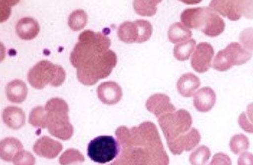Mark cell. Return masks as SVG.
Segmentation results:
<instances>
[{
    "instance_id": "38",
    "label": "cell",
    "mask_w": 253,
    "mask_h": 165,
    "mask_svg": "<svg viewBox=\"0 0 253 165\" xmlns=\"http://www.w3.org/2000/svg\"><path fill=\"white\" fill-rule=\"evenodd\" d=\"M12 162L14 165H34L36 158L30 152L23 150L16 154Z\"/></svg>"
},
{
    "instance_id": "17",
    "label": "cell",
    "mask_w": 253,
    "mask_h": 165,
    "mask_svg": "<svg viewBox=\"0 0 253 165\" xmlns=\"http://www.w3.org/2000/svg\"><path fill=\"white\" fill-rule=\"evenodd\" d=\"M209 8L212 11L226 17L231 21L241 19L242 15L238 7V1H211Z\"/></svg>"
},
{
    "instance_id": "30",
    "label": "cell",
    "mask_w": 253,
    "mask_h": 165,
    "mask_svg": "<svg viewBox=\"0 0 253 165\" xmlns=\"http://www.w3.org/2000/svg\"><path fill=\"white\" fill-rule=\"evenodd\" d=\"M29 123L33 127L47 128V112L42 106H37L30 113Z\"/></svg>"
},
{
    "instance_id": "5",
    "label": "cell",
    "mask_w": 253,
    "mask_h": 165,
    "mask_svg": "<svg viewBox=\"0 0 253 165\" xmlns=\"http://www.w3.org/2000/svg\"><path fill=\"white\" fill-rule=\"evenodd\" d=\"M130 130L133 147H143L147 149L164 147L158 130L152 122H143L139 127H132Z\"/></svg>"
},
{
    "instance_id": "10",
    "label": "cell",
    "mask_w": 253,
    "mask_h": 165,
    "mask_svg": "<svg viewBox=\"0 0 253 165\" xmlns=\"http://www.w3.org/2000/svg\"><path fill=\"white\" fill-rule=\"evenodd\" d=\"M225 29V23L221 17L209 7H206L201 31L211 38L219 36Z\"/></svg>"
},
{
    "instance_id": "12",
    "label": "cell",
    "mask_w": 253,
    "mask_h": 165,
    "mask_svg": "<svg viewBox=\"0 0 253 165\" xmlns=\"http://www.w3.org/2000/svg\"><path fill=\"white\" fill-rule=\"evenodd\" d=\"M146 108L157 118L167 113L176 112L175 106L171 103V99L168 95L163 94L151 95L146 102Z\"/></svg>"
},
{
    "instance_id": "31",
    "label": "cell",
    "mask_w": 253,
    "mask_h": 165,
    "mask_svg": "<svg viewBox=\"0 0 253 165\" xmlns=\"http://www.w3.org/2000/svg\"><path fill=\"white\" fill-rule=\"evenodd\" d=\"M88 23V16L83 10H76L72 12L68 19L69 27L74 31L83 29Z\"/></svg>"
},
{
    "instance_id": "32",
    "label": "cell",
    "mask_w": 253,
    "mask_h": 165,
    "mask_svg": "<svg viewBox=\"0 0 253 165\" xmlns=\"http://www.w3.org/2000/svg\"><path fill=\"white\" fill-rule=\"evenodd\" d=\"M211 156L210 149L206 145H201L189 156V162L192 165H206Z\"/></svg>"
},
{
    "instance_id": "18",
    "label": "cell",
    "mask_w": 253,
    "mask_h": 165,
    "mask_svg": "<svg viewBox=\"0 0 253 165\" xmlns=\"http://www.w3.org/2000/svg\"><path fill=\"white\" fill-rule=\"evenodd\" d=\"M200 85L199 78L193 73H186L179 78L176 87L182 96L191 97L195 94V91Z\"/></svg>"
},
{
    "instance_id": "9",
    "label": "cell",
    "mask_w": 253,
    "mask_h": 165,
    "mask_svg": "<svg viewBox=\"0 0 253 165\" xmlns=\"http://www.w3.org/2000/svg\"><path fill=\"white\" fill-rule=\"evenodd\" d=\"M97 55L91 45L79 42L72 51L70 60L72 65L78 69L92 64Z\"/></svg>"
},
{
    "instance_id": "16",
    "label": "cell",
    "mask_w": 253,
    "mask_h": 165,
    "mask_svg": "<svg viewBox=\"0 0 253 165\" xmlns=\"http://www.w3.org/2000/svg\"><path fill=\"white\" fill-rule=\"evenodd\" d=\"M215 103H216V94L210 87L201 88L194 94V106L198 112H209L214 107Z\"/></svg>"
},
{
    "instance_id": "28",
    "label": "cell",
    "mask_w": 253,
    "mask_h": 165,
    "mask_svg": "<svg viewBox=\"0 0 253 165\" xmlns=\"http://www.w3.org/2000/svg\"><path fill=\"white\" fill-rule=\"evenodd\" d=\"M161 1L150 0V1H134L133 3L135 11L141 16L152 17L156 14L158 4Z\"/></svg>"
},
{
    "instance_id": "25",
    "label": "cell",
    "mask_w": 253,
    "mask_h": 165,
    "mask_svg": "<svg viewBox=\"0 0 253 165\" xmlns=\"http://www.w3.org/2000/svg\"><path fill=\"white\" fill-rule=\"evenodd\" d=\"M120 40L126 44H133L138 41V29L136 22L125 21L121 24L117 31Z\"/></svg>"
},
{
    "instance_id": "39",
    "label": "cell",
    "mask_w": 253,
    "mask_h": 165,
    "mask_svg": "<svg viewBox=\"0 0 253 165\" xmlns=\"http://www.w3.org/2000/svg\"><path fill=\"white\" fill-rule=\"evenodd\" d=\"M239 41L249 51H253V28H246L239 35Z\"/></svg>"
},
{
    "instance_id": "40",
    "label": "cell",
    "mask_w": 253,
    "mask_h": 165,
    "mask_svg": "<svg viewBox=\"0 0 253 165\" xmlns=\"http://www.w3.org/2000/svg\"><path fill=\"white\" fill-rule=\"evenodd\" d=\"M238 7L246 18L253 19V1H238Z\"/></svg>"
},
{
    "instance_id": "8",
    "label": "cell",
    "mask_w": 253,
    "mask_h": 165,
    "mask_svg": "<svg viewBox=\"0 0 253 165\" xmlns=\"http://www.w3.org/2000/svg\"><path fill=\"white\" fill-rule=\"evenodd\" d=\"M200 140L199 131L195 128H192L186 133L167 143L170 151L174 155H180L184 151L189 152L195 149L199 144Z\"/></svg>"
},
{
    "instance_id": "37",
    "label": "cell",
    "mask_w": 253,
    "mask_h": 165,
    "mask_svg": "<svg viewBox=\"0 0 253 165\" xmlns=\"http://www.w3.org/2000/svg\"><path fill=\"white\" fill-rule=\"evenodd\" d=\"M115 135L122 149H129L133 147L131 131L128 128L125 126L119 127L115 131Z\"/></svg>"
},
{
    "instance_id": "43",
    "label": "cell",
    "mask_w": 253,
    "mask_h": 165,
    "mask_svg": "<svg viewBox=\"0 0 253 165\" xmlns=\"http://www.w3.org/2000/svg\"><path fill=\"white\" fill-rule=\"evenodd\" d=\"M238 165H253V154L244 152L240 155L237 161Z\"/></svg>"
},
{
    "instance_id": "34",
    "label": "cell",
    "mask_w": 253,
    "mask_h": 165,
    "mask_svg": "<svg viewBox=\"0 0 253 165\" xmlns=\"http://www.w3.org/2000/svg\"><path fill=\"white\" fill-rule=\"evenodd\" d=\"M149 151L150 160L148 165H169V158L164 147L147 149Z\"/></svg>"
},
{
    "instance_id": "19",
    "label": "cell",
    "mask_w": 253,
    "mask_h": 165,
    "mask_svg": "<svg viewBox=\"0 0 253 165\" xmlns=\"http://www.w3.org/2000/svg\"><path fill=\"white\" fill-rule=\"evenodd\" d=\"M4 123L13 130H18L25 124V114L17 106H8L3 113Z\"/></svg>"
},
{
    "instance_id": "36",
    "label": "cell",
    "mask_w": 253,
    "mask_h": 165,
    "mask_svg": "<svg viewBox=\"0 0 253 165\" xmlns=\"http://www.w3.org/2000/svg\"><path fill=\"white\" fill-rule=\"evenodd\" d=\"M136 22L137 29H138V41L137 43H144L147 42L151 38L153 28L151 23L149 21L143 20V19H138L135 21Z\"/></svg>"
},
{
    "instance_id": "42",
    "label": "cell",
    "mask_w": 253,
    "mask_h": 165,
    "mask_svg": "<svg viewBox=\"0 0 253 165\" xmlns=\"http://www.w3.org/2000/svg\"><path fill=\"white\" fill-rule=\"evenodd\" d=\"M238 123L241 129L248 133L253 134V124L249 120L246 112H243L239 117Z\"/></svg>"
},
{
    "instance_id": "20",
    "label": "cell",
    "mask_w": 253,
    "mask_h": 165,
    "mask_svg": "<svg viewBox=\"0 0 253 165\" xmlns=\"http://www.w3.org/2000/svg\"><path fill=\"white\" fill-rule=\"evenodd\" d=\"M16 32L24 40H31L38 35L40 27L39 23L32 17H24L16 25Z\"/></svg>"
},
{
    "instance_id": "21",
    "label": "cell",
    "mask_w": 253,
    "mask_h": 165,
    "mask_svg": "<svg viewBox=\"0 0 253 165\" xmlns=\"http://www.w3.org/2000/svg\"><path fill=\"white\" fill-rule=\"evenodd\" d=\"M6 97L14 103H22L27 99L28 88L25 82L21 80H14L6 87Z\"/></svg>"
},
{
    "instance_id": "29",
    "label": "cell",
    "mask_w": 253,
    "mask_h": 165,
    "mask_svg": "<svg viewBox=\"0 0 253 165\" xmlns=\"http://www.w3.org/2000/svg\"><path fill=\"white\" fill-rule=\"evenodd\" d=\"M196 43L195 39H191L185 42L176 44L174 48V57L179 61L189 60L191 54L195 51Z\"/></svg>"
},
{
    "instance_id": "35",
    "label": "cell",
    "mask_w": 253,
    "mask_h": 165,
    "mask_svg": "<svg viewBox=\"0 0 253 165\" xmlns=\"http://www.w3.org/2000/svg\"><path fill=\"white\" fill-rule=\"evenodd\" d=\"M85 158L78 150L67 149L62 154L59 159L61 165H70L77 163L84 162Z\"/></svg>"
},
{
    "instance_id": "33",
    "label": "cell",
    "mask_w": 253,
    "mask_h": 165,
    "mask_svg": "<svg viewBox=\"0 0 253 165\" xmlns=\"http://www.w3.org/2000/svg\"><path fill=\"white\" fill-rule=\"evenodd\" d=\"M230 147L231 151L235 154L243 153L250 147L249 139L243 134H235L231 138Z\"/></svg>"
},
{
    "instance_id": "11",
    "label": "cell",
    "mask_w": 253,
    "mask_h": 165,
    "mask_svg": "<svg viewBox=\"0 0 253 165\" xmlns=\"http://www.w3.org/2000/svg\"><path fill=\"white\" fill-rule=\"evenodd\" d=\"M62 149V143L46 136L37 140L33 147V150L37 155L48 159L57 157Z\"/></svg>"
},
{
    "instance_id": "2",
    "label": "cell",
    "mask_w": 253,
    "mask_h": 165,
    "mask_svg": "<svg viewBox=\"0 0 253 165\" xmlns=\"http://www.w3.org/2000/svg\"><path fill=\"white\" fill-rule=\"evenodd\" d=\"M158 123L167 142L175 140L191 129L193 119L188 111L180 109L159 117Z\"/></svg>"
},
{
    "instance_id": "3",
    "label": "cell",
    "mask_w": 253,
    "mask_h": 165,
    "mask_svg": "<svg viewBox=\"0 0 253 165\" xmlns=\"http://www.w3.org/2000/svg\"><path fill=\"white\" fill-rule=\"evenodd\" d=\"M252 53L239 43L233 42L217 54L213 62L215 70L226 71L233 66H241L252 58Z\"/></svg>"
},
{
    "instance_id": "22",
    "label": "cell",
    "mask_w": 253,
    "mask_h": 165,
    "mask_svg": "<svg viewBox=\"0 0 253 165\" xmlns=\"http://www.w3.org/2000/svg\"><path fill=\"white\" fill-rule=\"evenodd\" d=\"M206 7L187 8L182 13L180 20L187 28L200 30Z\"/></svg>"
},
{
    "instance_id": "14",
    "label": "cell",
    "mask_w": 253,
    "mask_h": 165,
    "mask_svg": "<svg viewBox=\"0 0 253 165\" xmlns=\"http://www.w3.org/2000/svg\"><path fill=\"white\" fill-rule=\"evenodd\" d=\"M117 63V55L111 50L97 55L93 63V66L99 79L108 77L113 68L116 66Z\"/></svg>"
},
{
    "instance_id": "45",
    "label": "cell",
    "mask_w": 253,
    "mask_h": 165,
    "mask_svg": "<svg viewBox=\"0 0 253 165\" xmlns=\"http://www.w3.org/2000/svg\"><path fill=\"white\" fill-rule=\"evenodd\" d=\"M248 118L253 124V103L247 106V111L246 112Z\"/></svg>"
},
{
    "instance_id": "4",
    "label": "cell",
    "mask_w": 253,
    "mask_h": 165,
    "mask_svg": "<svg viewBox=\"0 0 253 165\" xmlns=\"http://www.w3.org/2000/svg\"><path fill=\"white\" fill-rule=\"evenodd\" d=\"M120 145L113 136H100L88 144V156L98 164H106L117 157Z\"/></svg>"
},
{
    "instance_id": "41",
    "label": "cell",
    "mask_w": 253,
    "mask_h": 165,
    "mask_svg": "<svg viewBox=\"0 0 253 165\" xmlns=\"http://www.w3.org/2000/svg\"><path fill=\"white\" fill-rule=\"evenodd\" d=\"M207 165H232L231 158L226 154H215L211 162Z\"/></svg>"
},
{
    "instance_id": "23",
    "label": "cell",
    "mask_w": 253,
    "mask_h": 165,
    "mask_svg": "<svg viewBox=\"0 0 253 165\" xmlns=\"http://www.w3.org/2000/svg\"><path fill=\"white\" fill-rule=\"evenodd\" d=\"M23 149V144L17 138H6L0 144V155L2 160L9 162Z\"/></svg>"
},
{
    "instance_id": "27",
    "label": "cell",
    "mask_w": 253,
    "mask_h": 165,
    "mask_svg": "<svg viewBox=\"0 0 253 165\" xmlns=\"http://www.w3.org/2000/svg\"><path fill=\"white\" fill-rule=\"evenodd\" d=\"M93 63L77 69L78 81L84 85L93 86L99 82V79L93 67Z\"/></svg>"
},
{
    "instance_id": "24",
    "label": "cell",
    "mask_w": 253,
    "mask_h": 165,
    "mask_svg": "<svg viewBox=\"0 0 253 165\" xmlns=\"http://www.w3.org/2000/svg\"><path fill=\"white\" fill-rule=\"evenodd\" d=\"M121 153L125 154L130 165H149L150 153L145 147H134L129 149H122Z\"/></svg>"
},
{
    "instance_id": "44",
    "label": "cell",
    "mask_w": 253,
    "mask_h": 165,
    "mask_svg": "<svg viewBox=\"0 0 253 165\" xmlns=\"http://www.w3.org/2000/svg\"><path fill=\"white\" fill-rule=\"evenodd\" d=\"M110 165H130L129 163L126 156L124 153H121L120 154L119 157L117 158L114 162Z\"/></svg>"
},
{
    "instance_id": "26",
    "label": "cell",
    "mask_w": 253,
    "mask_h": 165,
    "mask_svg": "<svg viewBox=\"0 0 253 165\" xmlns=\"http://www.w3.org/2000/svg\"><path fill=\"white\" fill-rule=\"evenodd\" d=\"M192 37L191 30L185 27L182 23H175L170 26L168 31V38L169 41L173 44H180V43L189 41L188 39Z\"/></svg>"
},
{
    "instance_id": "6",
    "label": "cell",
    "mask_w": 253,
    "mask_h": 165,
    "mask_svg": "<svg viewBox=\"0 0 253 165\" xmlns=\"http://www.w3.org/2000/svg\"><path fill=\"white\" fill-rule=\"evenodd\" d=\"M47 112V128L52 136L63 141L73 135L74 129L69 121V111H49Z\"/></svg>"
},
{
    "instance_id": "7",
    "label": "cell",
    "mask_w": 253,
    "mask_h": 165,
    "mask_svg": "<svg viewBox=\"0 0 253 165\" xmlns=\"http://www.w3.org/2000/svg\"><path fill=\"white\" fill-rule=\"evenodd\" d=\"M214 56V49L207 42H201L196 47L192 56L191 64L194 70L198 73H204L210 69Z\"/></svg>"
},
{
    "instance_id": "13",
    "label": "cell",
    "mask_w": 253,
    "mask_h": 165,
    "mask_svg": "<svg viewBox=\"0 0 253 165\" xmlns=\"http://www.w3.org/2000/svg\"><path fill=\"white\" fill-rule=\"evenodd\" d=\"M78 41L91 45L98 55L108 51L111 45L110 38L100 32L90 30H85L81 33L78 37Z\"/></svg>"
},
{
    "instance_id": "1",
    "label": "cell",
    "mask_w": 253,
    "mask_h": 165,
    "mask_svg": "<svg viewBox=\"0 0 253 165\" xmlns=\"http://www.w3.org/2000/svg\"><path fill=\"white\" fill-rule=\"evenodd\" d=\"M66 74L63 67L48 60H42L30 69L28 81L33 88L41 90L47 84L58 87L65 81Z\"/></svg>"
},
{
    "instance_id": "15",
    "label": "cell",
    "mask_w": 253,
    "mask_h": 165,
    "mask_svg": "<svg viewBox=\"0 0 253 165\" xmlns=\"http://www.w3.org/2000/svg\"><path fill=\"white\" fill-rule=\"evenodd\" d=\"M99 99L108 105H114L119 103L122 97L121 86L114 82H102L97 88Z\"/></svg>"
}]
</instances>
